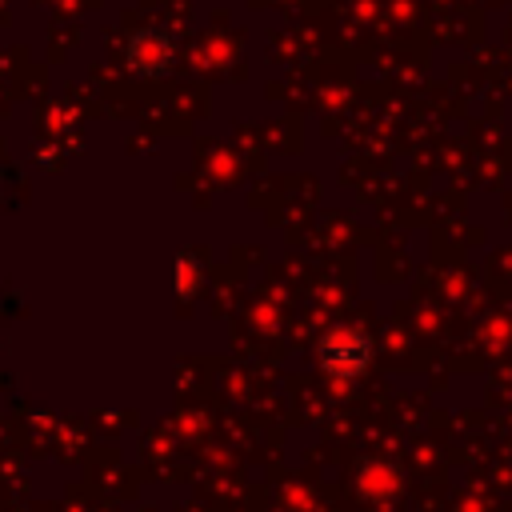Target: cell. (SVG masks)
<instances>
[{"label": "cell", "mask_w": 512, "mask_h": 512, "mask_svg": "<svg viewBox=\"0 0 512 512\" xmlns=\"http://www.w3.org/2000/svg\"><path fill=\"white\" fill-rule=\"evenodd\" d=\"M320 368L328 372V376H336V380H356V376H364L368 372V364H372V336L368 332H360V328H336V332H328L324 340H320Z\"/></svg>", "instance_id": "obj_1"}, {"label": "cell", "mask_w": 512, "mask_h": 512, "mask_svg": "<svg viewBox=\"0 0 512 512\" xmlns=\"http://www.w3.org/2000/svg\"><path fill=\"white\" fill-rule=\"evenodd\" d=\"M168 60H172V44H168L164 32H136V36H132V44H128V64H132V72H140V76H160V72L168 68Z\"/></svg>", "instance_id": "obj_2"}]
</instances>
